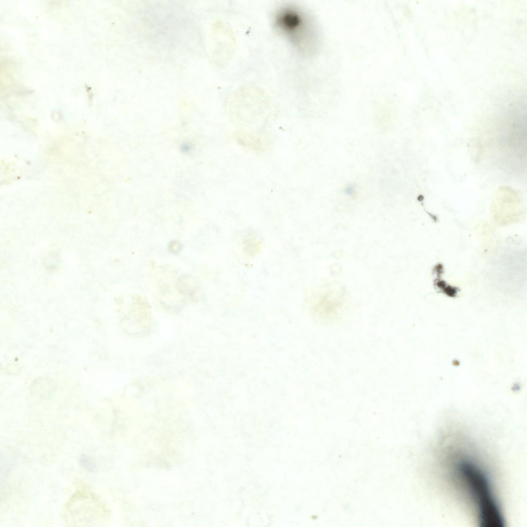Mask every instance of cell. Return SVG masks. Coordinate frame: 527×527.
<instances>
[{
    "label": "cell",
    "mask_w": 527,
    "mask_h": 527,
    "mask_svg": "<svg viewBox=\"0 0 527 527\" xmlns=\"http://www.w3.org/2000/svg\"><path fill=\"white\" fill-rule=\"evenodd\" d=\"M459 470L477 500L481 525L488 527L502 526L503 519L485 475L476 466L468 462L460 463Z\"/></svg>",
    "instance_id": "cell-1"
},
{
    "label": "cell",
    "mask_w": 527,
    "mask_h": 527,
    "mask_svg": "<svg viewBox=\"0 0 527 527\" xmlns=\"http://www.w3.org/2000/svg\"><path fill=\"white\" fill-rule=\"evenodd\" d=\"M277 30L301 52H307L315 43V33L311 21L300 8L286 6L279 9L274 16Z\"/></svg>",
    "instance_id": "cell-2"
},
{
    "label": "cell",
    "mask_w": 527,
    "mask_h": 527,
    "mask_svg": "<svg viewBox=\"0 0 527 527\" xmlns=\"http://www.w3.org/2000/svg\"><path fill=\"white\" fill-rule=\"evenodd\" d=\"M170 247L172 251L176 252L179 250L180 245L179 243L174 241L173 243H170Z\"/></svg>",
    "instance_id": "cell-3"
}]
</instances>
